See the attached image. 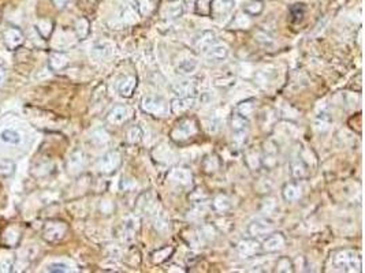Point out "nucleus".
Segmentation results:
<instances>
[{
	"label": "nucleus",
	"mask_w": 365,
	"mask_h": 273,
	"mask_svg": "<svg viewBox=\"0 0 365 273\" xmlns=\"http://www.w3.org/2000/svg\"><path fill=\"white\" fill-rule=\"evenodd\" d=\"M233 7L234 0H215V3L211 4V12H213L216 18H224L233 11Z\"/></svg>",
	"instance_id": "obj_4"
},
{
	"label": "nucleus",
	"mask_w": 365,
	"mask_h": 273,
	"mask_svg": "<svg viewBox=\"0 0 365 273\" xmlns=\"http://www.w3.org/2000/svg\"><path fill=\"white\" fill-rule=\"evenodd\" d=\"M196 67H197V63L194 60H185L181 64V66L178 67V72H182V74H190L193 71L196 70Z\"/></svg>",
	"instance_id": "obj_18"
},
{
	"label": "nucleus",
	"mask_w": 365,
	"mask_h": 273,
	"mask_svg": "<svg viewBox=\"0 0 365 273\" xmlns=\"http://www.w3.org/2000/svg\"><path fill=\"white\" fill-rule=\"evenodd\" d=\"M54 3H55L58 7H63V6L67 3V0H54Z\"/></svg>",
	"instance_id": "obj_23"
},
{
	"label": "nucleus",
	"mask_w": 365,
	"mask_h": 273,
	"mask_svg": "<svg viewBox=\"0 0 365 273\" xmlns=\"http://www.w3.org/2000/svg\"><path fill=\"white\" fill-rule=\"evenodd\" d=\"M2 140L5 142H9V144H13V145H17L21 142V136L16 130H5L2 132Z\"/></svg>",
	"instance_id": "obj_14"
},
{
	"label": "nucleus",
	"mask_w": 365,
	"mask_h": 273,
	"mask_svg": "<svg viewBox=\"0 0 365 273\" xmlns=\"http://www.w3.org/2000/svg\"><path fill=\"white\" fill-rule=\"evenodd\" d=\"M175 4L173 6V3H170L167 4V16L170 18H177L182 14V3L177 0V2H174Z\"/></svg>",
	"instance_id": "obj_16"
},
{
	"label": "nucleus",
	"mask_w": 365,
	"mask_h": 273,
	"mask_svg": "<svg viewBox=\"0 0 365 273\" xmlns=\"http://www.w3.org/2000/svg\"><path fill=\"white\" fill-rule=\"evenodd\" d=\"M249 243L250 242H245L242 243V244H239V252L242 254H245V256H249L250 253H253V252H256L257 250V244H252V248L249 246Z\"/></svg>",
	"instance_id": "obj_21"
},
{
	"label": "nucleus",
	"mask_w": 365,
	"mask_h": 273,
	"mask_svg": "<svg viewBox=\"0 0 365 273\" xmlns=\"http://www.w3.org/2000/svg\"><path fill=\"white\" fill-rule=\"evenodd\" d=\"M269 230V227L267 224H261V222H254L252 224V227H250V232L252 234H256V235H261V234L267 232Z\"/></svg>",
	"instance_id": "obj_20"
},
{
	"label": "nucleus",
	"mask_w": 365,
	"mask_h": 273,
	"mask_svg": "<svg viewBox=\"0 0 365 273\" xmlns=\"http://www.w3.org/2000/svg\"><path fill=\"white\" fill-rule=\"evenodd\" d=\"M5 42L7 48H10V50H17L18 46H22V42H24V36L21 33L18 29L16 28H10V29H7L5 32Z\"/></svg>",
	"instance_id": "obj_5"
},
{
	"label": "nucleus",
	"mask_w": 365,
	"mask_h": 273,
	"mask_svg": "<svg viewBox=\"0 0 365 273\" xmlns=\"http://www.w3.org/2000/svg\"><path fill=\"white\" fill-rule=\"evenodd\" d=\"M283 196L289 201H295L301 196V192H299V188L297 186H294V184H289V186H286V188H284Z\"/></svg>",
	"instance_id": "obj_15"
},
{
	"label": "nucleus",
	"mask_w": 365,
	"mask_h": 273,
	"mask_svg": "<svg viewBox=\"0 0 365 273\" xmlns=\"http://www.w3.org/2000/svg\"><path fill=\"white\" fill-rule=\"evenodd\" d=\"M66 232V226L63 222H47L46 228H44V238L50 242H56V240H61L65 236Z\"/></svg>",
	"instance_id": "obj_3"
},
{
	"label": "nucleus",
	"mask_w": 365,
	"mask_h": 273,
	"mask_svg": "<svg viewBox=\"0 0 365 273\" xmlns=\"http://www.w3.org/2000/svg\"><path fill=\"white\" fill-rule=\"evenodd\" d=\"M136 85H137L136 78H133V76H127V78H125V80L121 82V85H119V92H121L122 96L125 97L132 96L133 90L136 89Z\"/></svg>",
	"instance_id": "obj_9"
},
{
	"label": "nucleus",
	"mask_w": 365,
	"mask_h": 273,
	"mask_svg": "<svg viewBox=\"0 0 365 273\" xmlns=\"http://www.w3.org/2000/svg\"><path fill=\"white\" fill-rule=\"evenodd\" d=\"M233 127H234V132H235V138L238 136H245V130L248 128V122L246 119L242 116V115H234L233 118Z\"/></svg>",
	"instance_id": "obj_7"
},
{
	"label": "nucleus",
	"mask_w": 365,
	"mask_h": 273,
	"mask_svg": "<svg viewBox=\"0 0 365 273\" xmlns=\"http://www.w3.org/2000/svg\"><path fill=\"white\" fill-rule=\"evenodd\" d=\"M305 8L302 4H294L290 8V14L293 16V20H301L304 16Z\"/></svg>",
	"instance_id": "obj_19"
},
{
	"label": "nucleus",
	"mask_w": 365,
	"mask_h": 273,
	"mask_svg": "<svg viewBox=\"0 0 365 273\" xmlns=\"http://www.w3.org/2000/svg\"><path fill=\"white\" fill-rule=\"evenodd\" d=\"M213 38H215L213 33H211V32H204L203 34H201V38H198V42H197L198 48H200V50H203V51L205 52L207 50H208L209 46H213L212 44Z\"/></svg>",
	"instance_id": "obj_13"
},
{
	"label": "nucleus",
	"mask_w": 365,
	"mask_h": 273,
	"mask_svg": "<svg viewBox=\"0 0 365 273\" xmlns=\"http://www.w3.org/2000/svg\"><path fill=\"white\" fill-rule=\"evenodd\" d=\"M142 110L153 115H164L167 112V104L160 97L148 96L142 100Z\"/></svg>",
	"instance_id": "obj_1"
},
{
	"label": "nucleus",
	"mask_w": 365,
	"mask_h": 273,
	"mask_svg": "<svg viewBox=\"0 0 365 273\" xmlns=\"http://www.w3.org/2000/svg\"><path fill=\"white\" fill-rule=\"evenodd\" d=\"M127 119V110L125 106H117L114 108L110 115H108V120L115 124H122L123 122Z\"/></svg>",
	"instance_id": "obj_8"
},
{
	"label": "nucleus",
	"mask_w": 365,
	"mask_h": 273,
	"mask_svg": "<svg viewBox=\"0 0 365 273\" xmlns=\"http://www.w3.org/2000/svg\"><path fill=\"white\" fill-rule=\"evenodd\" d=\"M192 106L193 98H190V97H181V98L174 100L173 104H171V108H173V111L175 114H182V112L188 111Z\"/></svg>",
	"instance_id": "obj_10"
},
{
	"label": "nucleus",
	"mask_w": 365,
	"mask_h": 273,
	"mask_svg": "<svg viewBox=\"0 0 365 273\" xmlns=\"http://www.w3.org/2000/svg\"><path fill=\"white\" fill-rule=\"evenodd\" d=\"M178 130L181 132V136L179 138H188V136H190L193 132H196L194 126L190 124V122H186V124H182V123L178 124Z\"/></svg>",
	"instance_id": "obj_17"
},
{
	"label": "nucleus",
	"mask_w": 365,
	"mask_h": 273,
	"mask_svg": "<svg viewBox=\"0 0 365 273\" xmlns=\"http://www.w3.org/2000/svg\"><path fill=\"white\" fill-rule=\"evenodd\" d=\"M284 243V239L280 236V235H272V236H269L265 243H264V248L265 250H268V252H276L279 248H282Z\"/></svg>",
	"instance_id": "obj_12"
},
{
	"label": "nucleus",
	"mask_w": 365,
	"mask_h": 273,
	"mask_svg": "<svg viewBox=\"0 0 365 273\" xmlns=\"http://www.w3.org/2000/svg\"><path fill=\"white\" fill-rule=\"evenodd\" d=\"M119 164V156L117 153H110L102 160V171L111 172L118 167Z\"/></svg>",
	"instance_id": "obj_11"
},
{
	"label": "nucleus",
	"mask_w": 365,
	"mask_h": 273,
	"mask_svg": "<svg viewBox=\"0 0 365 273\" xmlns=\"http://www.w3.org/2000/svg\"><path fill=\"white\" fill-rule=\"evenodd\" d=\"M205 54L211 62H220L227 56V48L224 46H211Z\"/></svg>",
	"instance_id": "obj_6"
},
{
	"label": "nucleus",
	"mask_w": 365,
	"mask_h": 273,
	"mask_svg": "<svg viewBox=\"0 0 365 273\" xmlns=\"http://www.w3.org/2000/svg\"><path fill=\"white\" fill-rule=\"evenodd\" d=\"M355 261H360V258L357 257L353 252H340L335 257L336 265L343 270H354V268H358L360 262L355 264Z\"/></svg>",
	"instance_id": "obj_2"
},
{
	"label": "nucleus",
	"mask_w": 365,
	"mask_h": 273,
	"mask_svg": "<svg viewBox=\"0 0 365 273\" xmlns=\"http://www.w3.org/2000/svg\"><path fill=\"white\" fill-rule=\"evenodd\" d=\"M50 272H67L69 269H67L66 265H63V264H54L51 265L50 268H48Z\"/></svg>",
	"instance_id": "obj_22"
}]
</instances>
